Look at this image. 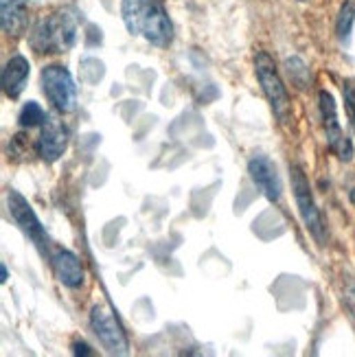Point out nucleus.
I'll list each match as a JSON object with an SVG mask.
<instances>
[{
  "label": "nucleus",
  "mask_w": 355,
  "mask_h": 357,
  "mask_svg": "<svg viewBox=\"0 0 355 357\" xmlns=\"http://www.w3.org/2000/svg\"><path fill=\"white\" fill-rule=\"evenodd\" d=\"M121 20L132 36L158 49L174 42V24L160 0H121Z\"/></svg>",
  "instance_id": "1"
},
{
  "label": "nucleus",
  "mask_w": 355,
  "mask_h": 357,
  "mask_svg": "<svg viewBox=\"0 0 355 357\" xmlns=\"http://www.w3.org/2000/svg\"><path fill=\"white\" fill-rule=\"evenodd\" d=\"M77 40V18L68 9H59L36 24L31 46L38 53H66Z\"/></svg>",
  "instance_id": "2"
},
{
  "label": "nucleus",
  "mask_w": 355,
  "mask_h": 357,
  "mask_svg": "<svg viewBox=\"0 0 355 357\" xmlns=\"http://www.w3.org/2000/svg\"><path fill=\"white\" fill-rule=\"evenodd\" d=\"M255 75L261 84V90L272 107L274 116L279 119L283 126L292 121V103H289V95L287 88L281 79L279 70L274 66V59L266 53V51H257L255 55Z\"/></svg>",
  "instance_id": "3"
},
{
  "label": "nucleus",
  "mask_w": 355,
  "mask_h": 357,
  "mask_svg": "<svg viewBox=\"0 0 355 357\" xmlns=\"http://www.w3.org/2000/svg\"><path fill=\"white\" fill-rule=\"evenodd\" d=\"M292 191H294L296 208H299V215H301L305 228L310 230V235L318 241V245H325L327 243V226H325L322 213L314 199L310 180H307L305 172L299 165H292Z\"/></svg>",
  "instance_id": "4"
},
{
  "label": "nucleus",
  "mask_w": 355,
  "mask_h": 357,
  "mask_svg": "<svg viewBox=\"0 0 355 357\" xmlns=\"http://www.w3.org/2000/svg\"><path fill=\"white\" fill-rule=\"evenodd\" d=\"M40 84L46 99H49V103L57 112L68 114L77 107V86L66 66H44L40 73Z\"/></svg>",
  "instance_id": "5"
},
{
  "label": "nucleus",
  "mask_w": 355,
  "mask_h": 357,
  "mask_svg": "<svg viewBox=\"0 0 355 357\" xmlns=\"http://www.w3.org/2000/svg\"><path fill=\"white\" fill-rule=\"evenodd\" d=\"M7 204H9V215L15 222V226H18L31 241H33V245L44 257H51V239H49V235H46L42 222L38 220L36 211L31 208V204L24 199V195L18 191H9Z\"/></svg>",
  "instance_id": "6"
},
{
  "label": "nucleus",
  "mask_w": 355,
  "mask_h": 357,
  "mask_svg": "<svg viewBox=\"0 0 355 357\" xmlns=\"http://www.w3.org/2000/svg\"><path fill=\"white\" fill-rule=\"evenodd\" d=\"M90 329L99 337L101 347L112 355L128 353V335L123 331L119 318L107 305H95L90 309Z\"/></svg>",
  "instance_id": "7"
},
{
  "label": "nucleus",
  "mask_w": 355,
  "mask_h": 357,
  "mask_svg": "<svg viewBox=\"0 0 355 357\" xmlns=\"http://www.w3.org/2000/svg\"><path fill=\"white\" fill-rule=\"evenodd\" d=\"M318 105H320L322 128H325V136H327L329 149L342 162H351L353 160V143H351V138H347V134L342 132L340 121H338V105H335V99H333L331 92L320 90Z\"/></svg>",
  "instance_id": "8"
},
{
  "label": "nucleus",
  "mask_w": 355,
  "mask_h": 357,
  "mask_svg": "<svg viewBox=\"0 0 355 357\" xmlns=\"http://www.w3.org/2000/svg\"><path fill=\"white\" fill-rule=\"evenodd\" d=\"M38 156L44 162H55L64 156L68 147V128L64 121H59L57 114H49L40 126V138H38Z\"/></svg>",
  "instance_id": "9"
},
{
  "label": "nucleus",
  "mask_w": 355,
  "mask_h": 357,
  "mask_svg": "<svg viewBox=\"0 0 355 357\" xmlns=\"http://www.w3.org/2000/svg\"><path fill=\"white\" fill-rule=\"evenodd\" d=\"M248 174L250 180L257 189L266 195V199L270 202H279L283 195V184H281V176L276 165L264 156V153H255V156L248 160Z\"/></svg>",
  "instance_id": "10"
},
{
  "label": "nucleus",
  "mask_w": 355,
  "mask_h": 357,
  "mask_svg": "<svg viewBox=\"0 0 355 357\" xmlns=\"http://www.w3.org/2000/svg\"><path fill=\"white\" fill-rule=\"evenodd\" d=\"M51 268L57 276V281L68 287V289H80L86 281V270L82 259L77 257L73 250H66V248H55L51 250Z\"/></svg>",
  "instance_id": "11"
},
{
  "label": "nucleus",
  "mask_w": 355,
  "mask_h": 357,
  "mask_svg": "<svg viewBox=\"0 0 355 357\" xmlns=\"http://www.w3.org/2000/svg\"><path fill=\"white\" fill-rule=\"evenodd\" d=\"M29 75H31V64H29V59L24 55H13L7 61L5 68H3V77H0V82H3V92L9 99H18L22 95Z\"/></svg>",
  "instance_id": "12"
},
{
  "label": "nucleus",
  "mask_w": 355,
  "mask_h": 357,
  "mask_svg": "<svg viewBox=\"0 0 355 357\" xmlns=\"http://www.w3.org/2000/svg\"><path fill=\"white\" fill-rule=\"evenodd\" d=\"M27 0H0V22L7 36H20L27 26Z\"/></svg>",
  "instance_id": "13"
},
{
  "label": "nucleus",
  "mask_w": 355,
  "mask_h": 357,
  "mask_svg": "<svg viewBox=\"0 0 355 357\" xmlns=\"http://www.w3.org/2000/svg\"><path fill=\"white\" fill-rule=\"evenodd\" d=\"M46 116H49V112H44V107L38 101H27L22 105L20 114H18V126L22 130L38 128V126H42V123L46 121Z\"/></svg>",
  "instance_id": "14"
},
{
  "label": "nucleus",
  "mask_w": 355,
  "mask_h": 357,
  "mask_svg": "<svg viewBox=\"0 0 355 357\" xmlns=\"http://www.w3.org/2000/svg\"><path fill=\"white\" fill-rule=\"evenodd\" d=\"M353 22H355V0H347L340 13H338V22H335V33L342 42H347L351 38Z\"/></svg>",
  "instance_id": "15"
},
{
  "label": "nucleus",
  "mask_w": 355,
  "mask_h": 357,
  "mask_svg": "<svg viewBox=\"0 0 355 357\" xmlns=\"http://www.w3.org/2000/svg\"><path fill=\"white\" fill-rule=\"evenodd\" d=\"M285 68H287L289 79L294 82L301 90L307 88V84H310V68H307V64L301 57H287Z\"/></svg>",
  "instance_id": "16"
},
{
  "label": "nucleus",
  "mask_w": 355,
  "mask_h": 357,
  "mask_svg": "<svg viewBox=\"0 0 355 357\" xmlns=\"http://www.w3.org/2000/svg\"><path fill=\"white\" fill-rule=\"evenodd\" d=\"M345 105H347V114H349V121L355 132V84L345 86Z\"/></svg>",
  "instance_id": "17"
},
{
  "label": "nucleus",
  "mask_w": 355,
  "mask_h": 357,
  "mask_svg": "<svg viewBox=\"0 0 355 357\" xmlns=\"http://www.w3.org/2000/svg\"><path fill=\"white\" fill-rule=\"evenodd\" d=\"M345 303H347V309L351 312V316H355V283L353 281L345 287Z\"/></svg>",
  "instance_id": "18"
},
{
  "label": "nucleus",
  "mask_w": 355,
  "mask_h": 357,
  "mask_svg": "<svg viewBox=\"0 0 355 357\" xmlns=\"http://www.w3.org/2000/svg\"><path fill=\"white\" fill-rule=\"evenodd\" d=\"M73 353L75 355H92V351L86 342H73Z\"/></svg>",
  "instance_id": "19"
},
{
  "label": "nucleus",
  "mask_w": 355,
  "mask_h": 357,
  "mask_svg": "<svg viewBox=\"0 0 355 357\" xmlns=\"http://www.w3.org/2000/svg\"><path fill=\"white\" fill-rule=\"evenodd\" d=\"M7 278H9V270L3 263V266H0V283H7Z\"/></svg>",
  "instance_id": "20"
},
{
  "label": "nucleus",
  "mask_w": 355,
  "mask_h": 357,
  "mask_svg": "<svg viewBox=\"0 0 355 357\" xmlns=\"http://www.w3.org/2000/svg\"><path fill=\"white\" fill-rule=\"evenodd\" d=\"M349 197H351V202H353V204H355V186H353V189H351V193H349Z\"/></svg>",
  "instance_id": "21"
},
{
  "label": "nucleus",
  "mask_w": 355,
  "mask_h": 357,
  "mask_svg": "<svg viewBox=\"0 0 355 357\" xmlns=\"http://www.w3.org/2000/svg\"><path fill=\"white\" fill-rule=\"evenodd\" d=\"M299 3H305V0H299Z\"/></svg>",
  "instance_id": "22"
}]
</instances>
